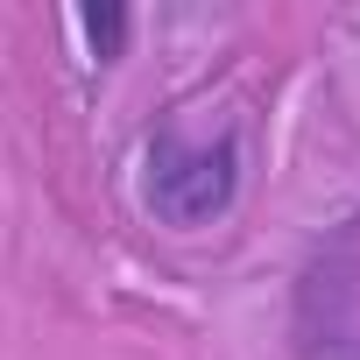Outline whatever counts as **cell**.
Listing matches in <instances>:
<instances>
[{
    "label": "cell",
    "instance_id": "1",
    "mask_svg": "<svg viewBox=\"0 0 360 360\" xmlns=\"http://www.w3.org/2000/svg\"><path fill=\"white\" fill-rule=\"evenodd\" d=\"M240 198V134H184L176 120H162L141 148V205L155 212V226L169 233H198L212 219H226Z\"/></svg>",
    "mask_w": 360,
    "mask_h": 360
},
{
    "label": "cell",
    "instance_id": "2",
    "mask_svg": "<svg viewBox=\"0 0 360 360\" xmlns=\"http://www.w3.org/2000/svg\"><path fill=\"white\" fill-rule=\"evenodd\" d=\"M290 353L360 360V212L339 219L290 283Z\"/></svg>",
    "mask_w": 360,
    "mask_h": 360
},
{
    "label": "cell",
    "instance_id": "3",
    "mask_svg": "<svg viewBox=\"0 0 360 360\" xmlns=\"http://www.w3.org/2000/svg\"><path fill=\"white\" fill-rule=\"evenodd\" d=\"M78 29H85L92 57H99V64H113V57L127 50V29H134V15L120 8V0H92V8H78Z\"/></svg>",
    "mask_w": 360,
    "mask_h": 360
}]
</instances>
